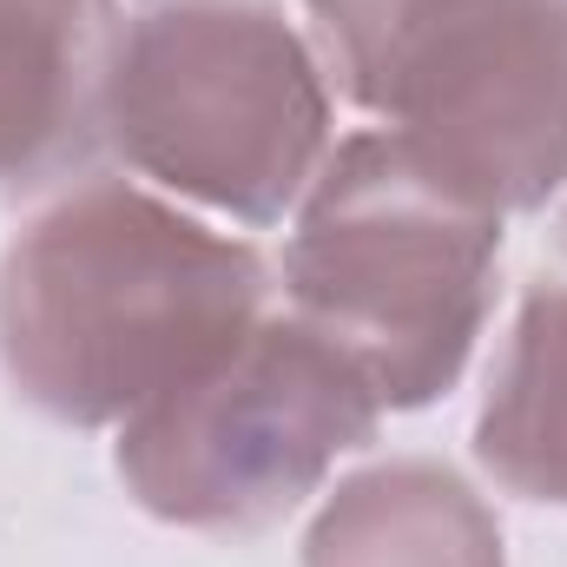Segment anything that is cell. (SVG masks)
<instances>
[{
	"label": "cell",
	"instance_id": "cell-5",
	"mask_svg": "<svg viewBox=\"0 0 567 567\" xmlns=\"http://www.w3.org/2000/svg\"><path fill=\"white\" fill-rule=\"evenodd\" d=\"M383 423L363 370L303 317H258L212 370L120 423V482L145 515L251 535L303 508Z\"/></svg>",
	"mask_w": 567,
	"mask_h": 567
},
{
	"label": "cell",
	"instance_id": "cell-3",
	"mask_svg": "<svg viewBox=\"0 0 567 567\" xmlns=\"http://www.w3.org/2000/svg\"><path fill=\"white\" fill-rule=\"evenodd\" d=\"M337 93L482 212L567 185V0H303Z\"/></svg>",
	"mask_w": 567,
	"mask_h": 567
},
{
	"label": "cell",
	"instance_id": "cell-4",
	"mask_svg": "<svg viewBox=\"0 0 567 567\" xmlns=\"http://www.w3.org/2000/svg\"><path fill=\"white\" fill-rule=\"evenodd\" d=\"M106 145L205 212L278 225L330 158V73L284 0H140L113 47Z\"/></svg>",
	"mask_w": 567,
	"mask_h": 567
},
{
	"label": "cell",
	"instance_id": "cell-6",
	"mask_svg": "<svg viewBox=\"0 0 567 567\" xmlns=\"http://www.w3.org/2000/svg\"><path fill=\"white\" fill-rule=\"evenodd\" d=\"M120 0H0V192H40L106 145Z\"/></svg>",
	"mask_w": 567,
	"mask_h": 567
},
{
	"label": "cell",
	"instance_id": "cell-2",
	"mask_svg": "<svg viewBox=\"0 0 567 567\" xmlns=\"http://www.w3.org/2000/svg\"><path fill=\"white\" fill-rule=\"evenodd\" d=\"M502 218L383 126L330 145L284 251L290 317L330 337L383 410L435 403L495 310Z\"/></svg>",
	"mask_w": 567,
	"mask_h": 567
},
{
	"label": "cell",
	"instance_id": "cell-1",
	"mask_svg": "<svg viewBox=\"0 0 567 567\" xmlns=\"http://www.w3.org/2000/svg\"><path fill=\"white\" fill-rule=\"evenodd\" d=\"M271 297L245 238L133 178L53 198L0 258V370L53 423H133L212 370Z\"/></svg>",
	"mask_w": 567,
	"mask_h": 567
},
{
	"label": "cell",
	"instance_id": "cell-7",
	"mask_svg": "<svg viewBox=\"0 0 567 567\" xmlns=\"http://www.w3.org/2000/svg\"><path fill=\"white\" fill-rule=\"evenodd\" d=\"M303 567H502V522L442 462H370L323 495Z\"/></svg>",
	"mask_w": 567,
	"mask_h": 567
},
{
	"label": "cell",
	"instance_id": "cell-8",
	"mask_svg": "<svg viewBox=\"0 0 567 567\" xmlns=\"http://www.w3.org/2000/svg\"><path fill=\"white\" fill-rule=\"evenodd\" d=\"M475 455L508 495L567 508V284L522 297L482 390Z\"/></svg>",
	"mask_w": 567,
	"mask_h": 567
}]
</instances>
